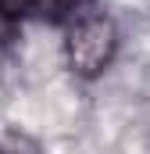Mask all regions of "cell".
Returning a JSON list of instances; mask_svg holds the SVG:
<instances>
[{"label": "cell", "mask_w": 150, "mask_h": 154, "mask_svg": "<svg viewBox=\"0 0 150 154\" xmlns=\"http://www.w3.org/2000/svg\"><path fill=\"white\" fill-rule=\"evenodd\" d=\"M25 0H0V47H7L18 36V25L25 18Z\"/></svg>", "instance_id": "3"}, {"label": "cell", "mask_w": 150, "mask_h": 154, "mask_svg": "<svg viewBox=\"0 0 150 154\" xmlns=\"http://www.w3.org/2000/svg\"><path fill=\"white\" fill-rule=\"evenodd\" d=\"M25 11L39 22H72L82 11V0H25Z\"/></svg>", "instance_id": "2"}, {"label": "cell", "mask_w": 150, "mask_h": 154, "mask_svg": "<svg viewBox=\"0 0 150 154\" xmlns=\"http://www.w3.org/2000/svg\"><path fill=\"white\" fill-rule=\"evenodd\" d=\"M0 154H29V151H18V147H0Z\"/></svg>", "instance_id": "4"}, {"label": "cell", "mask_w": 150, "mask_h": 154, "mask_svg": "<svg viewBox=\"0 0 150 154\" xmlns=\"http://www.w3.org/2000/svg\"><path fill=\"white\" fill-rule=\"evenodd\" d=\"M68 68L82 79H97L118 54V25L104 11H79L64 32Z\"/></svg>", "instance_id": "1"}]
</instances>
